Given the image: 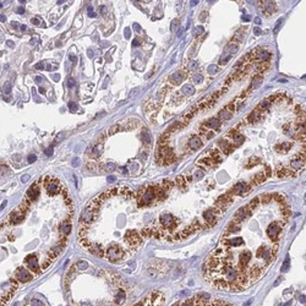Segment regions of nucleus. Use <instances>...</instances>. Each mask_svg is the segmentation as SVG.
Wrapping results in <instances>:
<instances>
[{
  "mask_svg": "<svg viewBox=\"0 0 306 306\" xmlns=\"http://www.w3.org/2000/svg\"><path fill=\"white\" fill-rule=\"evenodd\" d=\"M178 306H233V305L220 299H212L210 298V295H199V296H195V298L187 299L181 305H178Z\"/></svg>",
  "mask_w": 306,
  "mask_h": 306,
  "instance_id": "f257e3e1",
  "label": "nucleus"
},
{
  "mask_svg": "<svg viewBox=\"0 0 306 306\" xmlns=\"http://www.w3.org/2000/svg\"><path fill=\"white\" fill-rule=\"evenodd\" d=\"M164 294L160 291H154L152 293L148 298L141 300L138 304L133 305V306H163L164 304Z\"/></svg>",
  "mask_w": 306,
  "mask_h": 306,
  "instance_id": "f03ea898",
  "label": "nucleus"
},
{
  "mask_svg": "<svg viewBox=\"0 0 306 306\" xmlns=\"http://www.w3.org/2000/svg\"><path fill=\"white\" fill-rule=\"evenodd\" d=\"M251 184H247V183H244V181H239L238 184L234 185V187L229 191V194H231L234 197L235 196H245L246 194H249L251 191Z\"/></svg>",
  "mask_w": 306,
  "mask_h": 306,
  "instance_id": "7ed1b4c3",
  "label": "nucleus"
},
{
  "mask_svg": "<svg viewBox=\"0 0 306 306\" xmlns=\"http://www.w3.org/2000/svg\"><path fill=\"white\" fill-rule=\"evenodd\" d=\"M229 133L231 135V140H233V146H239V145H241L242 142L245 141V137L242 136L241 133H239L238 131H236V129L234 128V129H231L230 131H229Z\"/></svg>",
  "mask_w": 306,
  "mask_h": 306,
  "instance_id": "20e7f679",
  "label": "nucleus"
},
{
  "mask_svg": "<svg viewBox=\"0 0 306 306\" xmlns=\"http://www.w3.org/2000/svg\"><path fill=\"white\" fill-rule=\"evenodd\" d=\"M261 7H262L263 14L266 12L267 15H271L276 10V3L274 1H261Z\"/></svg>",
  "mask_w": 306,
  "mask_h": 306,
  "instance_id": "39448f33",
  "label": "nucleus"
},
{
  "mask_svg": "<svg viewBox=\"0 0 306 306\" xmlns=\"http://www.w3.org/2000/svg\"><path fill=\"white\" fill-rule=\"evenodd\" d=\"M269 59H271V54H269V51H267V50H260V49H256L255 60L261 61V62H265V61H268Z\"/></svg>",
  "mask_w": 306,
  "mask_h": 306,
  "instance_id": "423d86ee",
  "label": "nucleus"
},
{
  "mask_svg": "<svg viewBox=\"0 0 306 306\" xmlns=\"http://www.w3.org/2000/svg\"><path fill=\"white\" fill-rule=\"evenodd\" d=\"M169 81H170V82H172L173 85L181 83L183 81H184V74L180 73V71H176V73H174V74H172V75L169 76Z\"/></svg>",
  "mask_w": 306,
  "mask_h": 306,
  "instance_id": "0eeeda50",
  "label": "nucleus"
},
{
  "mask_svg": "<svg viewBox=\"0 0 306 306\" xmlns=\"http://www.w3.org/2000/svg\"><path fill=\"white\" fill-rule=\"evenodd\" d=\"M189 147L191 149H199L200 147H202V140L197 136H192L189 140Z\"/></svg>",
  "mask_w": 306,
  "mask_h": 306,
  "instance_id": "6e6552de",
  "label": "nucleus"
},
{
  "mask_svg": "<svg viewBox=\"0 0 306 306\" xmlns=\"http://www.w3.org/2000/svg\"><path fill=\"white\" fill-rule=\"evenodd\" d=\"M203 126H206V129H218L220 126V121L217 118H212L210 120H207L203 123Z\"/></svg>",
  "mask_w": 306,
  "mask_h": 306,
  "instance_id": "1a4fd4ad",
  "label": "nucleus"
},
{
  "mask_svg": "<svg viewBox=\"0 0 306 306\" xmlns=\"http://www.w3.org/2000/svg\"><path fill=\"white\" fill-rule=\"evenodd\" d=\"M159 186L162 187V190H163L164 192H167V194H168V192L173 189L174 183H173V181H170V180H168V179H164L163 181H160V183H159Z\"/></svg>",
  "mask_w": 306,
  "mask_h": 306,
  "instance_id": "9d476101",
  "label": "nucleus"
},
{
  "mask_svg": "<svg viewBox=\"0 0 306 306\" xmlns=\"http://www.w3.org/2000/svg\"><path fill=\"white\" fill-rule=\"evenodd\" d=\"M231 115H233L231 110L227 107V108H224L223 110L219 112V115H218L219 119H218V120H229V119L231 118Z\"/></svg>",
  "mask_w": 306,
  "mask_h": 306,
  "instance_id": "9b49d317",
  "label": "nucleus"
},
{
  "mask_svg": "<svg viewBox=\"0 0 306 306\" xmlns=\"http://www.w3.org/2000/svg\"><path fill=\"white\" fill-rule=\"evenodd\" d=\"M290 147H291V143L284 142V143H279V145H277V146L274 147V149H276L277 152H279V153H284V152H286L288 149H289Z\"/></svg>",
  "mask_w": 306,
  "mask_h": 306,
  "instance_id": "f8f14e48",
  "label": "nucleus"
},
{
  "mask_svg": "<svg viewBox=\"0 0 306 306\" xmlns=\"http://www.w3.org/2000/svg\"><path fill=\"white\" fill-rule=\"evenodd\" d=\"M260 118H261V112L258 109H255L252 113L247 116V121L249 123H254L256 120H260Z\"/></svg>",
  "mask_w": 306,
  "mask_h": 306,
  "instance_id": "ddd939ff",
  "label": "nucleus"
},
{
  "mask_svg": "<svg viewBox=\"0 0 306 306\" xmlns=\"http://www.w3.org/2000/svg\"><path fill=\"white\" fill-rule=\"evenodd\" d=\"M183 92H184L186 96H192V94L195 93V88H194L192 85L186 83V85L183 87Z\"/></svg>",
  "mask_w": 306,
  "mask_h": 306,
  "instance_id": "4468645a",
  "label": "nucleus"
},
{
  "mask_svg": "<svg viewBox=\"0 0 306 306\" xmlns=\"http://www.w3.org/2000/svg\"><path fill=\"white\" fill-rule=\"evenodd\" d=\"M175 183H176V185L180 189H186V186H187V180L184 179L183 176H178L176 180H175Z\"/></svg>",
  "mask_w": 306,
  "mask_h": 306,
  "instance_id": "2eb2a0df",
  "label": "nucleus"
},
{
  "mask_svg": "<svg viewBox=\"0 0 306 306\" xmlns=\"http://www.w3.org/2000/svg\"><path fill=\"white\" fill-rule=\"evenodd\" d=\"M269 105H271V102H269L268 99H265V101H262V102L260 103V105L257 107V109H258L260 112H262V110H268Z\"/></svg>",
  "mask_w": 306,
  "mask_h": 306,
  "instance_id": "dca6fc26",
  "label": "nucleus"
},
{
  "mask_svg": "<svg viewBox=\"0 0 306 306\" xmlns=\"http://www.w3.org/2000/svg\"><path fill=\"white\" fill-rule=\"evenodd\" d=\"M230 58H231V55H230V54H229L228 51H226V53H224L223 55L220 57V59H219V64H220V65L227 64V62L230 60Z\"/></svg>",
  "mask_w": 306,
  "mask_h": 306,
  "instance_id": "f3484780",
  "label": "nucleus"
},
{
  "mask_svg": "<svg viewBox=\"0 0 306 306\" xmlns=\"http://www.w3.org/2000/svg\"><path fill=\"white\" fill-rule=\"evenodd\" d=\"M75 267L77 269H81V271H85V269H87L89 267V265H88V262H86V261H78V262H76Z\"/></svg>",
  "mask_w": 306,
  "mask_h": 306,
  "instance_id": "a211bd4d",
  "label": "nucleus"
},
{
  "mask_svg": "<svg viewBox=\"0 0 306 306\" xmlns=\"http://www.w3.org/2000/svg\"><path fill=\"white\" fill-rule=\"evenodd\" d=\"M261 83H262V76H255V78L252 80V85H251V88H257Z\"/></svg>",
  "mask_w": 306,
  "mask_h": 306,
  "instance_id": "6ab92c4d",
  "label": "nucleus"
},
{
  "mask_svg": "<svg viewBox=\"0 0 306 306\" xmlns=\"http://www.w3.org/2000/svg\"><path fill=\"white\" fill-rule=\"evenodd\" d=\"M168 138H169V132H165L163 136L160 137V140H159V146H167Z\"/></svg>",
  "mask_w": 306,
  "mask_h": 306,
  "instance_id": "aec40b11",
  "label": "nucleus"
},
{
  "mask_svg": "<svg viewBox=\"0 0 306 306\" xmlns=\"http://www.w3.org/2000/svg\"><path fill=\"white\" fill-rule=\"evenodd\" d=\"M207 71H208L211 75H214V74L218 73V66L217 65H210L208 69H207Z\"/></svg>",
  "mask_w": 306,
  "mask_h": 306,
  "instance_id": "412c9836",
  "label": "nucleus"
},
{
  "mask_svg": "<svg viewBox=\"0 0 306 306\" xmlns=\"http://www.w3.org/2000/svg\"><path fill=\"white\" fill-rule=\"evenodd\" d=\"M203 175H204L203 170L199 169V170H196V173L194 174V179H196V180H200V179H202V178H203Z\"/></svg>",
  "mask_w": 306,
  "mask_h": 306,
  "instance_id": "4be33fe9",
  "label": "nucleus"
},
{
  "mask_svg": "<svg viewBox=\"0 0 306 306\" xmlns=\"http://www.w3.org/2000/svg\"><path fill=\"white\" fill-rule=\"evenodd\" d=\"M236 50H238V47L235 46V44H229L228 49H227V51L230 54V55H231V54H234V53H236Z\"/></svg>",
  "mask_w": 306,
  "mask_h": 306,
  "instance_id": "5701e85b",
  "label": "nucleus"
},
{
  "mask_svg": "<svg viewBox=\"0 0 306 306\" xmlns=\"http://www.w3.org/2000/svg\"><path fill=\"white\" fill-rule=\"evenodd\" d=\"M67 107H69V109L73 110V112H77V110H78V105H77L75 102H69Z\"/></svg>",
  "mask_w": 306,
  "mask_h": 306,
  "instance_id": "b1692460",
  "label": "nucleus"
},
{
  "mask_svg": "<svg viewBox=\"0 0 306 306\" xmlns=\"http://www.w3.org/2000/svg\"><path fill=\"white\" fill-rule=\"evenodd\" d=\"M196 67H197V61L196 60H191L190 61V64H189V70L190 71H194V70H196Z\"/></svg>",
  "mask_w": 306,
  "mask_h": 306,
  "instance_id": "393cba45",
  "label": "nucleus"
},
{
  "mask_svg": "<svg viewBox=\"0 0 306 306\" xmlns=\"http://www.w3.org/2000/svg\"><path fill=\"white\" fill-rule=\"evenodd\" d=\"M282 22H283V19H279V20H278V22H277V26L274 27V30H273V33H274V34H277V33H278V31H279L281 26H282Z\"/></svg>",
  "mask_w": 306,
  "mask_h": 306,
  "instance_id": "a878e982",
  "label": "nucleus"
},
{
  "mask_svg": "<svg viewBox=\"0 0 306 306\" xmlns=\"http://www.w3.org/2000/svg\"><path fill=\"white\" fill-rule=\"evenodd\" d=\"M203 32H204V28H203L202 26H197L196 28H195V34H196V36H201Z\"/></svg>",
  "mask_w": 306,
  "mask_h": 306,
  "instance_id": "bb28decb",
  "label": "nucleus"
},
{
  "mask_svg": "<svg viewBox=\"0 0 306 306\" xmlns=\"http://www.w3.org/2000/svg\"><path fill=\"white\" fill-rule=\"evenodd\" d=\"M288 268H289V257H286L285 262L283 263V267H282V272H286Z\"/></svg>",
  "mask_w": 306,
  "mask_h": 306,
  "instance_id": "cd10ccee",
  "label": "nucleus"
},
{
  "mask_svg": "<svg viewBox=\"0 0 306 306\" xmlns=\"http://www.w3.org/2000/svg\"><path fill=\"white\" fill-rule=\"evenodd\" d=\"M178 27H179V21H178V20H174V21L172 22V27H170V30H172V32H175Z\"/></svg>",
  "mask_w": 306,
  "mask_h": 306,
  "instance_id": "c85d7f7f",
  "label": "nucleus"
},
{
  "mask_svg": "<svg viewBox=\"0 0 306 306\" xmlns=\"http://www.w3.org/2000/svg\"><path fill=\"white\" fill-rule=\"evenodd\" d=\"M194 80H195V82H202L203 76H202L201 74H196V75L194 76Z\"/></svg>",
  "mask_w": 306,
  "mask_h": 306,
  "instance_id": "c756f323",
  "label": "nucleus"
},
{
  "mask_svg": "<svg viewBox=\"0 0 306 306\" xmlns=\"http://www.w3.org/2000/svg\"><path fill=\"white\" fill-rule=\"evenodd\" d=\"M258 158H255V157H252V158H250V162H249V167H251V165H254V164H257L258 163Z\"/></svg>",
  "mask_w": 306,
  "mask_h": 306,
  "instance_id": "7c9ffc66",
  "label": "nucleus"
},
{
  "mask_svg": "<svg viewBox=\"0 0 306 306\" xmlns=\"http://www.w3.org/2000/svg\"><path fill=\"white\" fill-rule=\"evenodd\" d=\"M31 305H32V306H43V304H42L39 300H37V299H33V300L31 301Z\"/></svg>",
  "mask_w": 306,
  "mask_h": 306,
  "instance_id": "2f4dec72",
  "label": "nucleus"
},
{
  "mask_svg": "<svg viewBox=\"0 0 306 306\" xmlns=\"http://www.w3.org/2000/svg\"><path fill=\"white\" fill-rule=\"evenodd\" d=\"M36 159H37V157H36L34 154L28 156V163H33V162H36Z\"/></svg>",
  "mask_w": 306,
  "mask_h": 306,
  "instance_id": "473e14b6",
  "label": "nucleus"
},
{
  "mask_svg": "<svg viewBox=\"0 0 306 306\" xmlns=\"http://www.w3.org/2000/svg\"><path fill=\"white\" fill-rule=\"evenodd\" d=\"M80 164V160L77 159V158H74V160H73V167H77Z\"/></svg>",
  "mask_w": 306,
  "mask_h": 306,
  "instance_id": "72a5a7b5",
  "label": "nucleus"
},
{
  "mask_svg": "<svg viewBox=\"0 0 306 306\" xmlns=\"http://www.w3.org/2000/svg\"><path fill=\"white\" fill-rule=\"evenodd\" d=\"M88 11H89V16H91V17H94V16H96V14H94L93 10H92V6L88 7Z\"/></svg>",
  "mask_w": 306,
  "mask_h": 306,
  "instance_id": "f704fd0d",
  "label": "nucleus"
},
{
  "mask_svg": "<svg viewBox=\"0 0 306 306\" xmlns=\"http://www.w3.org/2000/svg\"><path fill=\"white\" fill-rule=\"evenodd\" d=\"M46 154H47V156H51V154H53V147H50V148H48V149L46 151Z\"/></svg>",
  "mask_w": 306,
  "mask_h": 306,
  "instance_id": "c9c22d12",
  "label": "nucleus"
},
{
  "mask_svg": "<svg viewBox=\"0 0 306 306\" xmlns=\"http://www.w3.org/2000/svg\"><path fill=\"white\" fill-rule=\"evenodd\" d=\"M261 32H262V31H261L260 28H254V33H255L256 36H260V34H261Z\"/></svg>",
  "mask_w": 306,
  "mask_h": 306,
  "instance_id": "e433bc0d",
  "label": "nucleus"
},
{
  "mask_svg": "<svg viewBox=\"0 0 306 306\" xmlns=\"http://www.w3.org/2000/svg\"><path fill=\"white\" fill-rule=\"evenodd\" d=\"M206 17H207V12H202V15L200 16V20H201V21H203V20L206 19Z\"/></svg>",
  "mask_w": 306,
  "mask_h": 306,
  "instance_id": "4c0bfd02",
  "label": "nucleus"
},
{
  "mask_svg": "<svg viewBox=\"0 0 306 306\" xmlns=\"http://www.w3.org/2000/svg\"><path fill=\"white\" fill-rule=\"evenodd\" d=\"M32 22H33V25H39V23H41V20H39V19H33Z\"/></svg>",
  "mask_w": 306,
  "mask_h": 306,
  "instance_id": "58836bf2",
  "label": "nucleus"
},
{
  "mask_svg": "<svg viewBox=\"0 0 306 306\" xmlns=\"http://www.w3.org/2000/svg\"><path fill=\"white\" fill-rule=\"evenodd\" d=\"M132 46H133V47H136V46H140V41H138V39L136 38V39H135V41H133V43H132Z\"/></svg>",
  "mask_w": 306,
  "mask_h": 306,
  "instance_id": "ea45409f",
  "label": "nucleus"
},
{
  "mask_svg": "<svg viewBox=\"0 0 306 306\" xmlns=\"http://www.w3.org/2000/svg\"><path fill=\"white\" fill-rule=\"evenodd\" d=\"M130 34H131V33H130V30L128 28L126 31H125V37H126V38H129V37H130Z\"/></svg>",
  "mask_w": 306,
  "mask_h": 306,
  "instance_id": "a19ab883",
  "label": "nucleus"
},
{
  "mask_svg": "<svg viewBox=\"0 0 306 306\" xmlns=\"http://www.w3.org/2000/svg\"><path fill=\"white\" fill-rule=\"evenodd\" d=\"M255 23L256 25H261V19H260V17H255Z\"/></svg>",
  "mask_w": 306,
  "mask_h": 306,
  "instance_id": "79ce46f5",
  "label": "nucleus"
},
{
  "mask_svg": "<svg viewBox=\"0 0 306 306\" xmlns=\"http://www.w3.org/2000/svg\"><path fill=\"white\" fill-rule=\"evenodd\" d=\"M133 28H135V30H136V31H140V30H141V27H140V25H137V23H135V25H133Z\"/></svg>",
  "mask_w": 306,
  "mask_h": 306,
  "instance_id": "37998d69",
  "label": "nucleus"
},
{
  "mask_svg": "<svg viewBox=\"0 0 306 306\" xmlns=\"http://www.w3.org/2000/svg\"><path fill=\"white\" fill-rule=\"evenodd\" d=\"M28 178H30L28 175H25V176L22 178V183H27V180H28Z\"/></svg>",
  "mask_w": 306,
  "mask_h": 306,
  "instance_id": "c03bdc74",
  "label": "nucleus"
},
{
  "mask_svg": "<svg viewBox=\"0 0 306 306\" xmlns=\"http://www.w3.org/2000/svg\"><path fill=\"white\" fill-rule=\"evenodd\" d=\"M67 85H69V87H73V86H74V85H75V82H74V80H70V81H69V83H67Z\"/></svg>",
  "mask_w": 306,
  "mask_h": 306,
  "instance_id": "a18cd8bd",
  "label": "nucleus"
},
{
  "mask_svg": "<svg viewBox=\"0 0 306 306\" xmlns=\"http://www.w3.org/2000/svg\"><path fill=\"white\" fill-rule=\"evenodd\" d=\"M242 20H244V21H250V16H247V15L242 16Z\"/></svg>",
  "mask_w": 306,
  "mask_h": 306,
  "instance_id": "49530a36",
  "label": "nucleus"
},
{
  "mask_svg": "<svg viewBox=\"0 0 306 306\" xmlns=\"http://www.w3.org/2000/svg\"><path fill=\"white\" fill-rule=\"evenodd\" d=\"M36 67H37V69H43V64H42V62H41V64H37V65H36Z\"/></svg>",
  "mask_w": 306,
  "mask_h": 306,
  "instance_id": "de8ad7c7",
  "label": "nucleus"
},
{
  "mask_svg": "<svg viewBox=\"0 0 306 306\" xmlns=\"http://www.w3.org/2000/svg\"><path fill=\"white\" fill-rule=\"evenodd\" d=\"M108 180H109V181H110V183H113V181H114V180H115V178H114V176H109V178H108Z\"/></svg>",
  "mask_w": 306,
  "mask_h": 306,
  "instance_id": "09e8293b",
  "label": "nucleus"
},
{
  "mask_svg": "<svg viewBox=\"0 0 306 306\" xmlns=\"http://www.w3.org/2000/svg\"><path fill=\"white\" fill-rule=\"evenodd\" d=\"M190 3H191V6H195V5L199 4V1H195V0H194V1H190Z\"/></svg>",
  "mask_w": 306,
  "mask_h": 306,
  "instance_id": "8fccbe9b",
  "label": "nucleus"
}]
</instances>
